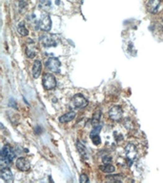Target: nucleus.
<instances>
[{"instance_id": "nucleus-1", "label": "nucleus", "mask_w": 163, "mask_h": 183, "mask_svg": "<svg viewBox=\"0 0 163 183\" xmlns=\"http://www.w3.org/2000/svg\"><path fill=\"white\" fill-rule=\"evenodd\" d=\"M16 156V153L11 147L8 145L4 146L1 149V161H0L1 162L2 168L8 167L11 163V161L15 159Z\"/></svg>"}, {"instance_id": "nucleus-9", "label": "nucleus", "mask_w": 163, "mask_h": 183, "mask_svg": "<svg viewBox=\"0 0 163 183\" xmlns=\"http://www.w3.org/2000/svg\"><path fill=\"white\" fill-rule=\"evenodd\" d=\"M0 175H1V178L8 183H11L13 182V176L11 171L8 167H4L1 169V172H0Z\"/></svg>"}, {"instance_id": "nucleus-12", "label": "nucleus", "mask_w": 163, "mask_h": 183, "mask_svg": "<svg viewBox=\"0 0 163 183\" xmlns=\"http://www.w3.org/2000/svg\"><path fill=\"white\" fill-rule=\"evenodd\" d=\"M41 71H42V63L40 60H35L34 65H33V70H32V74H33V76L34 78H37L40 74H41Z\"/></svg>"}, {"instance_id": "nucleus-20", "label": "nucleus", "mask_w": 163, "mask_h": 183, "mask_svg": "<svg viewBox=\"0 0 163 183\" xmlns=\"http://www.w3.org/2000/svg\"><path fill=\"white\" fill-rule=\"evenodd\" d=\"M27 8V2L26 0H19V11L20 12L24 11Z\"/></svg>"}, {"instance_id": "nucleus-14", "label": "nucleus", "mask_w": 163, "mask_h": 183, "mask_svg": "<svg viewBox=\"0 0 163 183\" xmlns=\"http://www.w3.org/2000/svg\"><path fill=\"white\" fill-rule=\"evenodd\" d=\"M26 55L29 58H34L36 55V48L34 45H28L26 48Z\"/></svg>"}, {"instance_id": "nucleus-15", "label": "nucleus", "mask_w": 163, "mask_h": 183, "mask_svg": "<svg viewBox=\"0 0 163 183\" xmlns=\"http://www.w3.org/2000/svg\"><path fill=\"white\" fill-rule=\"evenodd\" d=\"M99 169H100V170H101L103 173H106V174H111V173H114V172L115 171V166L111 165L110 163L99 166Z\"/></svg>"}, {"instance_id": "nucleus-17", "label": "nucleus", "mask_w": 163, "mask_h": 183, "mask_svg": "<svg viewBox=\"0 0 163 183\" xmlns=\"http://www.w3.org/2000/svg\"><path fill=\"white\" fill-rule=\"evenodd\" d=\"M17 32H18V34H20V35H22V36H27L29 34V31H28V29L25 27V24H24V22H20V24L17 26Z\"/></svg>"}, {"instance_id": "nucleus-19", "label": "nucleus", "mask_w": 163, "mask_h": 183, "mask_svg": "<svg viewBox=\"0 0 163 183\" xmlns=\"http://www.w3.org/2000/svg\"><path fill=\"white\" fill-rule=\"evenodd\" d=\"M91 139H92V141H93V143L94 145H99L100 142H101L99 135H91Z\"/></svg>"}, {"instance_id": "nucleus-7", "label": "nucleus", "mask_w": 163, "mask_h": 183, "mask_svg": "<svg viewBox=\"0 0 163 183\" xmlns=\"http://www.w3.org/2000/svg\"><path fill=\"white\" fill-rule=\"evenodd\" d=\"M40 42H41V44L44 47H56L57 44V42L56 39H54V37L50 34H46V35L41 36V38H40Z\"/></svg>"}, {"instance_id": "nucleus-18", "label": "nucleus", "mask_w": 163, "mask_h": 183, "mask_svg": "<svg viewBox=\"0 0 163 183\" xmlns=\"http://www.w3.org/2000/svg\"><path fill=\"white\" fill-rule=\"evenodd\" d=\"M52 6V2L50 0H39V3H38V7L41 9V10H49Z\"/></svg>"}, {"instance_id": "nucleus-21", "label": "nucleus", "mask_w": 163, "mask_h": 183, "mask_svg": "<svg viewBox=\"0 0 163 183\" xmlns=\"http://www.w3.org/2000/svg\"><path fill=\"white\" fill-rule=\"evenodd\" d=\"M79 181H80L81 183H86V182H89V178H88V176H87L85 174H82V175L80 176Z\"/></svg>"}, {"instance_id": "nucleus-3", "label": "nucleus", "mask_w": 163, "mask_h": 183, "mask_svg": "<svg viewBox=\"0 0 163 183\" xmlns=\"http://www.w3.org/2000/svg\"><path fill=\"white\" fill-rule=\"evenodd\" d=\"M42 84L45 90H52L57 87V80L51 74H45L42 77Z\"/></svg>"}, {"instance_id": "nucleus-4", "label": "nucleus", "mask_w": 163, "mask_h": 183, "mask_svg": "<svg viewBox=\"0 0 163 183\" xmlns=\"http://www.w3.org/2000/svg\"><path fill=\"white\" fill-rule=\"evenodd\" d=\"M46 67L50 71L53 72V73H59V69L61 66L60 61L57 58V57H50L47 62L45 63Z\"/></svg>"}, {"instance_id": "nucleus-10", "label": "nucleus", "mask_w": 163, "mask_h": 183, "mask_svg": "<svg viewBox=\"0 0 163 183\" xmlns=\"http://www.w3.org/2000/svg\"><path fill=\"white\" fill-rule=\"evenodd\" d=\"M16 167L18 168V170L26 172V171H29L30 168H31V164L29 162V160H27L24 158H19L16 160Z\"/></svg>"}, {"instance_id": "nucleus-16", "label": "nucleus", "mask_w": 163, "mask_h": 183, "mask_svg": "<svg viewBox=\"0 0 163 183\" xmlns=\"http://www.w3.org/2000/svg\"><path fill=\"white\" fill-rule=\"evenodd\" d=\"M76 149L79 153V154L83 158L87 157V152H86V148L84 147V145L81 143L80 141H76Z\"/></svg>"}, {"instance_id": "nucleus-22", "label": "nucleus", "mask_w": 163, "mask_h": 183, "mask_svg": "<svg viewBox=\"0 0 163 183\" xmlns=\"http://www.w3.org/2000/svg\"><path fill=\"white\" fill-rule=\"evenodd\" d=\"M102 161H103L104 164H109V163H111V161H112V158L110 156H104L102 158Z\"/></svg>"}, {"instance_id": "nucleus-13", "label": "nucleus", "mask_w": 163, "mask_h": 183, "mask_svg": "<svg viewBox=\"0 0 163 183\" xmlns=\"http://www.w3.org/2000/svg\"><path fill=\"white\" fill-rule=\"evenodd\" d=\"M75 117V112H67V114L63 115L62 117H60L59 121L61 123H67V122L72 121Z\"/></svg>"}, {"instance_id": "nucleus-2", "label": "nucleus", "mask_w": 163, "mask_h": 183, "mask_svg": "<svg viewBox=\"0 0 163 183\" xmlns=\"http://www.w3.org/2000/svg\"><path fill=\"white\" fill-rule=\"evenodd\" d=\"M37 23V28L40 29L43 32H49L52 28V20L51 17L48 13H42L41 16H40L39 20L36 21Z\"/></svg>"}, {"instance_id": "nucleus-5", "label": "nucleus", "mask_w": 163, "mask_h": 183, "mask_svg": "<svg viewBox=\"0 0 163 183\" xmlns=\"http://www.w3.org/2000/svg\"><path fill=\"white\" fill-rule=\"evenodd\" d=\"M88 99H86V97L84 95L77 94L73 97V104L75 105V108L81 109V108H85L88 105Z\"/></svg>"}, {"instance_id": "nucleus-6", "label": "nucleus", "mask_w": 163, "mask_h": 183, "mask_svg": "<svg viewBox=\"0 0 163 183\" xmlns=\"http://www.w3.org/2000/svg\"><path fill=\"white\" fill-rule=\"evenodd\" d=\"M122 109L119 106H114L109 111V117L114 121H119L122 118Z\"/></svg>"}, {"instance_id": "nucleus-11", "label": "nucleus", "mask_w": 163, "mask_h": 183, "mask_svg": "<svg viewBox=\"0 0 163 183\" xmlns=\"http://www.w3.org/2000/svg\"><path fill=\"white\" fill-rule=\"evenodd\" d=\"M160 3H161L160 0H148L147 10L152 13H156V12H157V11L159 9Z\"/></svg>"}, {"instance_id": "nucleus-8", "label": "nucleus", "mask_w": 163, "mask_h": 183, "mask_svg": "<svg viewBox=\"0 0 163 183\" xmlns=\"http://www.w3.org/2000/svg\"><path fill=\"white\" fill-rule=\"evenodd\" d=\"M125 153H126V157L127 159L130 161H133L138 156V149L134 144H128L125 148Z\"/></svg>"}]
</instances>
